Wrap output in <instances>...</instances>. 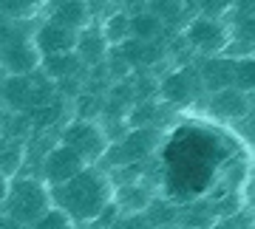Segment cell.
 <instances>
[{
	"label": "cell",
	"mask_w": 255,
	"mask_h": 229,
	"mask_svg": "<svg viewBox=\"0 0 255 229\" xmlns=\"http://www.w3.org/2000/svg\"><path fill=\"white\" fill-rule=\"evenodd\" d=\"M51 204L71 218L74 227H91V221L108 201H114V178L102 164H85L80 173L65 178L63 184L48 187Z\"/></svg>",
	"instance_id": "obj_1"
},
{
	"label": "cell",
	"mask_w": 255,
	"mask_h": 229,
	"mask_svg": "<svg viewBox=\"0 0 255 229\" xmlns=\"http://www.w3.org/2000/svg\"><path fill=\"white\" fill-rule=\"evenodd\" d=\"M51 207V193L48 184L40 175H11L9 178V193L0 204V212L9 215L17 227H31L43 212Z\"/></svg>",
	"instance_id": "obj_2"
},
{
	"label": "cell",
	"mask_w": 255,
	"mask_h": 229,
	"mask_svg": "<svg viewBox=\"0 0 255 229\" xmlns=\"http://www.w3.org/2000/svg\"><path fill=\"white\" fill-rule=\"evenodd\" d=\"M162 133L164 130L156 125H130L119 139H111L97 164H102L105 170H117V167L150 161L156 156V150L162 147Z\"/></svg>",
	"instance_id": "obj_3"
},
{
	"label": "cell",
	"mask_w": 255,
	"mask_h": 229,
	"mask_svg": "<svg viewBox=\"0 0 255 229\" xmlns=\"http://www.w3.org/2000/svg\"><path fill=\"white\" fill-rule=\"evenodd\" d=\"M182 40L187 48H193L199 57H213L224 54L230 46V26L224 17H210V14H196L184 20L182 26Z\"/></svg>",
	"instance_id": "obj_4"
},
{
	"label": "cell",
	"mask_w": 255,
	"mask_h": 229,
	"mask_svg": "<svg viewBox=\"0 0 255 229\" xmlns=\"http://www.w3.org/2000/svg\"><path fill=\"white\" fill-rule=\"evenodd\" d=\"M60 142H65L68 147H74L88 164H97L108 147V133L97 119L88 116H77V119L65 122L60 128Z\"/></svg>",
	"instance_id": "obj_5"
},
{
	"label": "cell",
	"mask_w": 255,
	"mask_h": 229,
	"mask_svg": "<svg viewBox=\"0 0 255 229\" xmlns=\"http://www.w3.org/2000/svg\"><path fill=\"white\" fill-rule=\"evenodd\" d=\"M85 164H88V161H85L74 147H68L65 142H54V145L46 150V156L40 158L37 175H40L48 187H54V184H63L65 178H71L74 173H80Z\"/></svg>",
	"instance_id": "obj_6"
},
{
	"label": "cell",
	"mask_w": 255,
	"mask_h": 229,
	"mask_svg": "<svg viewBox=\"0 0 255 229\" xmlns=\"http://www.w3.org/2000/svg\"><path fill=\"white\" fill-rule=\"evenodd\" d=\"M159 96H162L164 105H170V108L196 105V102L204 96V88H201V79H199V74H196V65L167 74L162 82H159Z\"/></svg>",
	"instance_id": "obj_7"
},
{
	"label": "cell",
	"mask_w": 255,
	"mask_h": 229,
	"mask_svg": "<svg viewBox=\"0 0 255 229\" xmlns=\"http://www.w3.org/2000/svg\"><path fill=\"white\" fill-rule=\"evenodd\" d=\"M204 96H207V99H204V108H207L210 116L224 119V122H230V125H236V122H241L244 116H250V108H253L250 93L236 88V85L210 91V93H204Z\"/></svg>",
	"instance_id": "obj_8"
},
{
	"label": "cell",
	"mask_w": 255,
	"mask_h": 229,
	"mask_svg": "<svg viewBox=\"0 0 255 229\" xmlns=\"http://www.w3.org/2000/svg\"><path fill=\"white\" fill-rule=\"evenodd\" d=\"M31 40H34L40 57L60 54V51H74V46H77V31L68 26H60V23H54V20H48V17H37Z\"/></svg>",
	"instance_id": "obj_9"
},
{
	"label": "cell",
	"mask_w": 255,
	"mask_h": 229,
	"mask_svg": "<svg viewBox=\"0 0 255 229\" xmlns=\"http://www.w3.org/2000/svg\"><path fill=\"white\" fill-rule=\"evenodd\" d=\"M37 65H40V51H37L31 34L0 48V68L6 74H31Z\"/></svg>",
	"instance_id": "obj_10"
},
{
	"label": "cell",
	"mask_w": 255,
	"mask_h": 229,
	"mask_svg": "<svg viewBox=\"0 0 255 229\" xmlns=\"http://www.w3.org/2000/svg\"><path fill=\"white\" fill-rule=\"evenodd\" d=\"M74 51H77V57H80L85 65L105 63V57H108L111 46H108V40L102 37L100 23H88L85 28H80V31H77V46H74Z\"/></svg>",
	"instance_id": "obj_11"
},
{
	"label": "cell",
	"mask_w": 255,
	"mask_h": 229,
	"mask_svg": "<svg viewBox=\"0 0 255 229\" xmlns=\"http://www.w3.org/2000/svg\"><path fill=\"white\" fill-rule=\"evenodd\" d=\"M40 71L46 74L48 79H74V76H82V74H88V65L82 63L77 51H60V54H46L40 57V65H37Z\"/></svg>",
	"instance_id": "obj_12"
},
{
	"label": "cell",
	"mask_w": 255,
	"mask_h": 229,
	"mask_svg": "<svg viewBox=\"0 0 255 229\" xmlns=\"http://www.w3.org/2000/svg\"><path fill=\"white\" fill-rule=\"evenodd\" d=\"M128 26H130V37L133 40H142V43H153V40H159L167 31L164 23L147 6H142L136 11H128Z\"/></svg>",
	"instance_id": "obj_13"
},
{
	"label": "cell",
	"mask_w": 255,
	"mask_h": 229,
	"mask_svg": "<svg viewBox=\"0 0 255 229\" xmlns=\"http://www.w3.org/2000/svg\"><path fill=\"white\" fill-rule=\"evenodd\" d=\"M23 145L26 136H0V173L6 175H17L23 170Z\"/></svg>",
	"instance_id": "obj_14"
},
{
	"label": "cell",
	"mask_w": 255,
	"mask_h": 229,
	"mask_svg": "<svg viewBox=\"0 0 255 229\" xmlns=\"http://www.w3.org/2000/svg\"><path fill=\"white\" fill-rule=\"evenodd\" d=\"M102 37L108 40V46H119L130 37V26H128V11L125 9H114L108 17L100 20Z\"/></svg>",
	"instance_id": "obj_15"
},
{
	"label": "cell",
	"mask_w": 255,
	"mask_h": 229,
	"mask_svg": "<svg viewBox=\"0 0 255 229\" xmlns=\"http://www.w3.org/2000/svg\"><path fill=\"white\" fill-rule=\"evenodd\" d=\"M43 0H0V14L9 20H31L40 17Z\"/></svg>",
	"instance_id": "obj_16"
},
{
	"label": "cell",
	"mask_w": 255,
	"mask_h": 229,
	"mask_svg": "<svg viewBox=\"0 0 255 229\" xmlns=\"http://www.w3.org/2000/svg\"><path fill=\"white\" fill-rule=\"evenodd\" d=\"M233 85L253 93V57L250 54H241L233 60Z\"/></svg>",
	"instance_id": "obj_17"
},
{
	"label": "cell",
	"mask_w": 255,
	"mask_h": 229,
	"mask_svg": "<svg viewBox=\"0 0 255 229\" xmlns=\"http://www.w3.org/2000/svg\"><path fill=\"white\" fill-rule=\"evenodd\" d=\"M31 227L34 229H65V227H74V224H71V218L57 207V204H51V207H48V210L43 212Z\"/></svg>",
	"instance_id": "obj_18"
},
{
	"label": "cell",
	"mask_w": 255,
	"mask_h": 229,
	"mask_svg": "<svg viewBox=\"0 0 255 229\" xmlns=\"http://www.w3.org/2000/svg\"><path fill=\"white\" fill-rule=\"evenodd\" d=\"M227 11H230V0H199V14L224 17Z\"/></svg>",
	"instance_id": "obj_19"
},
{
	"label": "cell",
	"mask_w": 255,
	"mask_h": 229,
	"mask_svg": "<svg viewBox=\"0 0 255 229\" xmlns=\"http://www.w3.org/2000/svg\"><path fill=\"white\" fill-rule=\"evenodd\" d=\"M9 178H11V175L0 173V204H3V198H6V193H9Z\"/></svg>",
	"instance_id": "obj_20"
},
{
	"label": "cell",
	"mask_w": 255,
	"mask_h": 229,
	"mask_svg": "<svg viewBox=\"0 0 255 229\" xmlns=\"http://www.w3.org/2000/svg\"><path fill=\"white\" fill-rule=\"evenodd\" d=\"M3 119H6V108L0 105V136H3Z\"/></svg>",
	"instance_id": "obj_21"
}]
</instances>
